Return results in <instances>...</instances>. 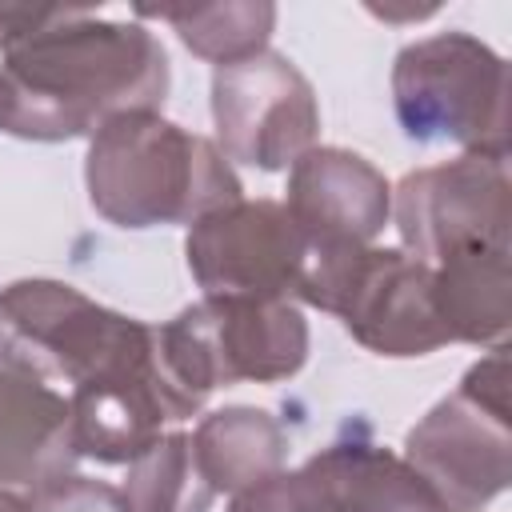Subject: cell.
<instances>
[{
	"label": "cell",
	"mask_w": 512,
	"mask_h": 512,
	"mask_svg": "<svg viewBox=\"0 0 512 512\" xmlns=\"http://www.w3.org/2000/svg\"><path fill=\"white\" fill-rule=\"evenodd\" d=\"M0 72L16 88L20 140L92 136L124 112H156L168 96V52L144 24L96 20L64 8L52 24L4 48Z\"/></svg>",
	"instance_id": "1"
},
{
	"label": "cell",
	"mask_w": 512,
	"mask_h": 512,
	"mask_svg": "<svg viewBox=\"0 0 512 512\" xmlns=\"http://www.w3.org/2000/svg\"><path fill=\"white\" fill-rule=\"evenodd\" d=\"M84 184L92 208L116 228L192 224L244 192L212 140L160 112L104 120L88 136Z\"/></svg>",
	"instance_id": "2"
},
{
	"label": "cell",
	"mask_w": 512,
	"mask_h": 512,
	"mask_svg": "<svg viewBox=\"0 0 512 512\" xmlns=\"http://www.w3.org/2000/svg\"><path fill=\"white\" fill-rule=\"evenodd\" d=\"M304 360L308 320L288 300L204 296L156 328V364L192 412L220 384H276L296 376Z\"/></svg>",
	"instance_id": "3"
},
{
	"label": "cell",
	"mask_w": 512,
	"mask_h": 512,
	"mask_svg": "<svg viewBox=\"0 0 512 512\" xmlns=\"http://www.w3.org/2000/svg\"><path fill=\"white\" fill-rule=\"evenodd\" d=\"M0 352L48 384H92L156 360V328L112 312L64 280L0 288Z\"/></svg>",
	"instance_id": "4"
},
{
	"label": "cell",
	"mask_w": 512,
	"mask_h": 512,
	"mask_svg": "<svg viewBox=\"0 0 512 512\" xmlns=\"http://www.w3.org/2000/svg\"><path fill=\"white\" fill-rule=\"evenodd\" d=\"M392 108L416 144L508 156V64L472 32H436L400 48Z\"/></svg>",
	"instance_id": "5"
},
{
	"label": "cell",
	"mask_w": 512,
	"mask_h": 512,
	"mask_svg": "<svg viewBox=\"0 0 512 512\" xmlns=\"http://www.w3.org/2000/svg\"><path fill=\"white\" fill-rule=\"evenodd\" d=\"M296 296L340 316L352 340L376 356H428L448 344L432 308V268L400 248H308Z\"/></svg>",
	"instance_id": "6"
},
{
	"label": "cell",
	"mask_w": 512,
	"mask_h": 512,
	"mask_svg": "<svg viewBox=\"0 0 512 512\" xmlns=\"http://www.w3.org/2000/svg\"><path fill=\"white\" fill-rule=\"evenodd\" d=\"M404 460L452 512H480L512 480L508 348L492 344L460 388L444 396L404 440Z\"/></svg>",
	"instance_id": "7"
},
{
	"label": "cell",
	"mask_w": 512,
	"mask_h": 512,
	"mask_svg": "<svg viewBox=\"0 0 512 512\" xmlns=\"http://www.w3.org/2000/svg\"><path fill=\"white\" fill-rule=\"evenodd\" d=\"M212 124L224 160L280 172L316 148L320 108L308 76L284 52L264 48L212 72Z\"/></svg>",
	"instance_id": "8"
},
{
	"label": "cell",
	"mask_w": 512,
	"mask_h": 512,
	"mask_svg": "<svg viewBox=\"0 0 512 512\" xmlns=\"http://www.w3.org/2000/svg\"><path fill=\"white\" fill-rule=\"evenodd\" d=\"M508 192V156L464 152L408 172L392 192L404 252L432 268L460 248H508Z\"/></svg>",
	"instance_id": "9"
},
{
	"label": "cell",
	"mask_w": 512,
	"mask_h": 512,
	"mask_svg": "<svg viewBox=\"0 0 512 512\" xmlns=\"http://www.w3.org/2000/svg\"><path fill=\"white\" fill-rule=\"evenodd\" d=\"M188 268L204 296L288 300L296 296L308 240L280 200H232L192 220Z\"/></svg>",
	"instance_id": "10"
},
{
	"label": "cell",
	"mask_w": 512,
	"mask_h": 512,
	"mask_svg": "<svg viewBox=\"0 0 512 512\" xmlns=\"http://www.w3.org/2000/svg\"><path fill=\"white\" fill-rule=\"evenodd\" d=\"M288 216L308 248L372 244L392 216V184L348 148H308L288 172Z\"/></svg>",
	"instance_id": "11"
},
{
	"label": "cell",
	"mask_w": 512,
	"mask_h": 512,
	"mask_svg": "<svg viewBox=\"0 0 512 512\" xmlns=\"http://www.w3.org/2000/svg\"><path fill=\"white\" fill-rule=\"evenodd\" d=\"M68 404L76 456L100 464H132L164 436V424L192 416V408L168 388L156 360L148 368L72 388Z\"/></svg>",
	"instance_id": "12"
},
{
	"label": "cell",
	"mask_w": 512,
	"mask_h": 512,
	"mask_svg": "<svg viewBox=\"0 0 512 512\" xmlns=\"http://www.w3.org/2000/svg\"><path fill=\"white\" fill-rule=\"evenodd\" d=\"M72 460L68 396L0 352V488L32 492L72 472Z\"/></svg>",
	"instance_id": "13"
},
{
	"label": "cell",
	"mask_w": 512,
	"mask_h": 512,
	"mask_svg": "<svg viewBox=\"0 0 512 512\" xmlns=\"http://www.w3.org/2000/svg\"><path fill=\"white\" fill-rule=\"evenodd\" d=\"M296 476L312 512H452L404 456L368 440L328 444Z\"/></svg>",
	"instance_id": "14"
},
{
	"label": "cell",
	"mask_w": 512,
	"mask_h": 512,
	"mask_svg": "<svg viewBox=\"0 0 512 512\" xmlns=\"http://www.w3.org/2000/svg\"><path fill=\"white\" fill-rule=\"evenodd\" d=\"M432 308L448 340L500 344L512 320L508 248L476 244L432 264Z\"/></svg>",
	"instance_id": "15"
},
{
	"label": "cell",
	"mask_w": 512,
	"mask_h": 512,
	"mask_svg": "<svg viewBox=\"0 0 512 512\" xmlns=\"http://www.w3.org/2000/svg\"><path fill=\"white\" fill-rule=\"evenodd\" d=\"M192 452L204 480L220 496L252 488L264 476L280 472L288 456V436L272 412L232 404L200 420V428L192 432Z\"/></svg>",
	"instance_id": "16"
},
{
	"label": "cell",
	"mask_w": 512,
	"mask_h": 512,
	"mask_svg": "<svg viewBox=\"0 0 512 512\" xmlns=\"http://www.w3.org/2000/svg\"><path fill=\"white\" fill-rule=\"evenodd\" d=\"M140 16L168 20L188 52L200 60L236 64L268 48L276 28V8L268 0H240V4H188V8H140Z\"/></svg>",
	"instance_id": "17"
},
{
	"label": "cell",
	"mask_w": 512,
	"mask_h": 512,
	"mask_svg": "<svg viewBox=\"0 0 512 512\" xmlns=\"http://www.w3.org/2000/svg\"><path fill=\"white\" fill-rule=\"evenodd\" d=\"M120 492L128 512H208L216 500L188 432H164L148 452H140Z\"/></svg>",
	"instance_id": "18"
},
{
	"label": "cell",
	"mask_w": 512,
	"mask_h": 512,
	"mask_svg": "<svg viewBox=\"0 0 512 512\" xmlns=\"http://www.w3.org/2000/svg\"><path fill=\"white\" fill-rule=\"evenodd\" d=\"M28 504L32 512H128V500L120 488L92 480V476H76V472H64L32 488Z\"/></svg>",
	"instance_id": "19"
},
{
	"label": "cell",
	"mask_w": 512,
	"mask_h": 512,
	"mask_svg": "<svg viewBox=\"0 0 512 512\" xmlns=\"http://www.w3.org/2000/svg\"><path fill=\"white\" fill-rule=\"evenodd\" d=\"M228 512H312V504H308V492H304L300 476L280 468V472L264 476L260 484H252V488L232 492Z\"/></svg>",
	"instance_id": "20"
},
{
	"label": "cell",
	"mask_w": 512,
	"mask_h": 512,
	"mask_svg": "<svg viewBox=\"0 0 512 512\" xmlns=\"http://www.w3.org/2000/svg\"><path fill=\"white\" fill-rule=\"evenodd\" d=\"M64 8H36V4H0V52L8 48V44H16L20 36H28V32H36V28H44V24H52L56 16H60Z\"/></svg>",
	"instance_id": "21"
},
{
	"label": "cell",
	"mask_w": 512,
	"mask_h": 512,
	"mask_svg": "<svg viewBox=\"0 0 512 512\" xmlns=\"http://www.w3.org/2000/svg\"><path fill=\"white\" fill-rule=\"evenodd\" d=\"M12 128H16V88L0 72V132H12Z\"/></svg>",
	"instance_id": "22"
},
{
	"label": "cell",
	"mask_w": 512,
	"mask_h": 512,
	"mask_svg": "<svg viewBox=\"0 0 512 512\" xmlns=\"http://www.w3.org/2000/svg\"><path fill=\"white\" fill-rule=\"evenodd\" d=\"M0 512H32V504H28V492H12V488H0Z\"/></svg>",
	"instance_id": "23"
}]
</instances>
